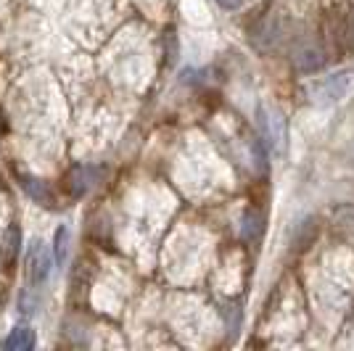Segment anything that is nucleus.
<instances>
[{
  "instance_id": "obj_1",
  "label": "nucleus",
  "mask_w": 354,
  "mask_h": 351,
  "mask_svg": "<svg viewBox=\"0 0 354 351\" xmlns=\"http://www.w3.org/2000/svg\"><path fill=\"white\" fill-rule=\"evenodd\" d=\"M257 124H259V132L265 137L267 148H272L275 153H283L286 148V119H283L281 111L275 108H267V106H259L257 111Z\"/></svg>"
},
{
  "instance_id": "obj_10",
  "label": "nucleus",
  "mask_w": 354,
  "mask_h": 351,
  "mask_svg": "<svg viewBox=\"0 0 354 351\" xmlns=\"http://www.w3.org/2000/svg\"><path fill=\"white\" fill-rule=\"evenodd\" d=\"M225 11H236V8H241L243 6V0H217Z\"/></svg>"
},
{
  "instance_id": "obj_2",
  "label": "nucleus",
  "mask_w": 354,
  "mask_h": 351,
  "mask_svg": "<svg viewBox=\"0 0 354 351\" xmlns=\"http://www.w3.org/2000/svg\"><path fill=\"white\" fill-rule=\"evenodd\" d=\"M354 88V69H341L325 77L323 82L315 88V101L317 103H339L349 95Z\"/></svg>"
},
{
  "instance_id": "obj_8",
  "label": "nucleus",
  "mask_w": 354,
  "mask_h": 351,
  "mask_svg": "<svg viewBox=\"0 0 354 351\" xmlns=\"http://www.w3.org/2000/svg\"><path fill=\"white\" fill-rule=\"evenodd\" d=\"M259 217L257 214H246V220H243V238H257L259 235Z\"/></svg>"
},
{
  "instance_id": "obj_6",
  "label": "nucleus",
  "mask_w": 354,
  "mask_h": 351,
  "mask_svg": "<svg viewBox=\"0 0 354 351\" xmlns=\"http://www.w3.org/2000/svg\"><path fill=\"white\" fill-rule=\"evenodd\" d=\"M32 346H35V330L24 328V325H19L14 333L6 338V349L11 351H30Z\"/></svg>"
},
{
  "instance_id": "obj_9",
  "label": "nucleus",
  "mask_w": 354,
  "mask_h": 351,
  "mask_svg": "<svg viewBox=\"0 0 354 351\" xmlns=\"http://www.w3.org/2000/svg\"><path fill=\"white\" fill-rule=\"evenodd\" d=\"M8 251H11V256L19 254V227H11V243H8Z\"/></svg>"
},
{
  "instance_id": "obj_3",
  "label": "nucleus",
  "mask_w": 354,
  "mask_h": 351,
  "mask_svg": "<svg viewBox=\"0 0 354 351\" xmlns=\"http://www.w3.org/2000/svg\"><path fill=\"white\" fill-rule=\"evenodd\" d=\"M50 264H53V254L48 251L40 238H35L27 251V275H30L32 288H40L48 275H50Z\"/></svg>"
},
{
  "instance_id": "obj_4",
  "label": "nucleus",
  "mask_w": 354,
  "mask_h": 351,
  "mask_svg": "<svg viewBox=\"0 0 354 351\" xmlns=\"http://www.w3.org/2000/svg\"><path fill=\"white\" fill-rule=\"evenodd\" d=\"M21 188L30 193L32 198L37 201L40 206H45V209H50V206H56V198H53V193L48 191V185L45 182H40L37 177H21Z\"/></svg>"
},
{
  "instance_id": "obj_7",
  "label": "nucleus",
  "mask_w": 354,
  "mask_h": 351,
  "mask_svg": "<svg viewBox=\"0 0 354 351\" xmlns=\"http://www.w3.org/2000/svg\"><path fill=\"white\" fill-rule=\"evenodd\" d=\"M66 246H69V230L61 225L56 230V238H53V259H56L59 267L66 264Z\"/></svg>"
},
{
  "instance_id": "obj_5",
  "label": "nucleus",
  "mask_w": 354,
  "mask_h": 351,
  "mask_svg": "<svg viewBox=\"0 0 354 351\" xmlns=\"http://www.w3.org/2000/svg\"><path fill=\"white\" fill-rule=\"evenodd\" d=\"M325 64V56L320 48H301L299 50V56H296V66L301 69V72H317L320 66Z\"/></svg>"
}]
</instances>
